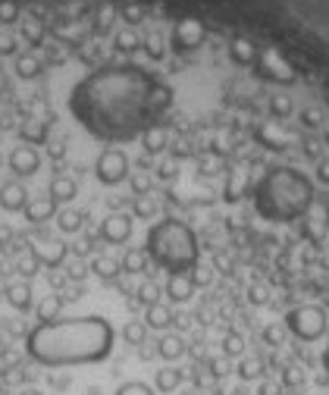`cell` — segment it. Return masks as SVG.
Returning a JSON list of instances; mask_svg holds the SVG:
<instances>
[{
    "mask_svg": "<svg viewBox=\"0 0 329 395\" xmlns=\"http://www.w3.org/2000/svg\"><path fill=\"white\" fill-rule=\"evenodd\" d=\"M173 107V88L141 66H104L79 82L70 94L75 123L97 141L122 144L160 126Z\"/></svg>",
    "mask_w": 329,
    "mask_h": 395,
    "instance_id": "6da1fadb",
    "label": "cell"
},
{
    "mask_svg": "<svg viewBox=\"0 0 329 395\" xmlns=\"http://www.w3.org/2000/svg\"><path fill=\"white\" fill-rule=\"evenodd\" d=\"M28 358L41 367L101 364L113 352V326L104 317H70L38 323L26 336Z\"/></svg>",
    "mask_w": 329,
    "mask_h": 395,
    "instance_id": "7a4b0ae2",
    "label": "cell"
},
{
    "mask_svg": "<svg viewBox=\"0 0 329 395\" xmlns=\"http://www.w3.org/2000/svg\"><path fill=\"white\" fill-rule=\"evenodd\" d=\"M254 210L270 223H292V220L304 217L313 204V185L304 173L292 170V166H270L254 188Z\"/></svg>",
    "mask_w": 329,
    "mask_h": 395,
    "instance_id": "3957f363",
    "label": "cell"
},
{
    "mask_svg": "<svg viewBox=\"0 0 329 395\" xmlns=\"http://www.w3.org/2000/svg\"><path fill=\"white\" fill-rule=\"evenodd\" d=\"M144 254H148V261H154L160 270H166L173 276V273L195 270L198 257H201V248H198V235L191 232V226L170 217V220H160L157 226L148 229Z\"/></svg>",
    "mask_w": 329,
    "mask_h": 395,
    "instance_id": "277c9868",
    "label": "cell"
},
{
    "mask_svg": "<svg viewBox=\"0 0 329 395\" xmlns=\"http://www.w3.org/2000/svg\"><path fill=\"white\" fill-rule=\"evenodd\" d=\"M286 330L292 332L295 339H301V342H317L326 332V314L320 308H313V305L292 308L286 314Z\"/></svg>",
    "mask_w": 329,
    "mask_h": 395,
    "instance_id": "5b68a950",
    "label": "cell"
},
{
    "mask_svg": "<svg viewBox=\"0 0 329 395\" xmlns=\"http://www.w3.org/2000/svg\"><path fill=\"white\" fill-rule=\"evenodd\" d=\"M257 72L264 75V79H270V82H279V85H295V79H298V72L292 70V63H288L286 57L279 54L276 48H266V50H260L257 54Z\"/></svg>",
    "mask_w": 329,
    "mask_h": 395,
    "instance_id": "8992f818",
    "label": "cell"
},
{
    "mask_svg": "<svg viewBox=\"0 0 329 395\" xmlns=\"http://www.w3.org/2000/svg\"><path fill=\"white\" fill-rule=\"evenodd\" d=\"M95 173L104 185H119V182L129 179V157L122 154L119 148H107L95 163Z\"/></svg>",
    "mask_w": 329,
    "mask_h": 395,
    "instance_id": "52a82bcc",
    "label": "cell"
},
{
    "mask_svg": "<svg viewBox=\"0 0 329 395\" xmlns=\"http://www.w3.org/2000/svg\"><path fill=\"white\" fill-rule=\"evenodd\" d=\"M204 38H207V28H204L201 19H182L173 28V48L179 54H191V50H198L204 44Z\"/></svg>",
    "mask_w": 329,
    "mask_h": 395,
    "instance_id": "ba28073f",
    "label": "cell"
},
{
    "mask_svg": "<svg viewBox=\"0 0 329 395\" xmlns=\"http://www.w3.org/2000/svg\"><path fill=\"white\" fill-rule=\"evenodd\" d=\"M101 239L110 245H122V242L132 239V217L129 214H110L101 223Z\"/></svg>",
    "mask_w": 329,
    "mask_h": 395,
    "instance_id": "9c48e42d",
    "label": "cell"
},
{
    "mask_svg": "<svg viewBox=\"0 0 329 395\" xmlns=\"http://www.w3.org/2000/svg\"><path fill=\"white\" fill-rule=\"evenodd\" d=\"M66 251H70V248H66L63 242H57V239H38V242H32L35 261L44 264V267H60V264L66 261Z\"/></svg>",
    "mask_w": 329,
    "mask_h": 395,
    "instance_id": "30bf717a",
    "label": "cell"
},
{
    "mask_svg": "<svg viewBox=\"0 0 329 395\" xmlns=\"http://www.w3.org/2000/svg\"><path fill=\"white\" fill-rule=\"evenodd\" d=\"M38 166H41V157H38V151L32 148V144H19V148H13L10 170L16 173V176H35Z\"/></svg>",
    "mask_w": 329,
    "mask_h": 395,
    "instance_id": "8fae6325",
    "label": "cell"
},
{
    "mask_svg": "<svg viewBox=\"0 0 329 395\" xmlns=\"http://www.w3.org/2000/svg\"><path fill=\"white\" fill-rule=\"evenodd\" d=\"M257 139H260V144H266V148H273V151H286L288 144L295 141L292 135L279 126V119H266L264 126H257Z\"/></svg>",
    "mask_w": 329,
    "mask_h": 395,
    "instance_id": "7c38bea8",
    "label": "cell"
},
{
    "mask_svg": "<svg viewBox=\"0 0 329 395\" xmlns=\"http://www.w3.org/2000/svg\"><path fill=\"white\" fill-rule=\"evenodd\" d=\"M28 204V192L22 182H6L4 188H0V207L10 210V214H16V210H26Z\"/></svg>",
    "mask_w": 329,
    "mask_h": 395,
    "instance_id": "4fadbf2b",
    "label": "cell"
},
{
    "mask_svg": "<svg viewBox=\"0 0 329 395\" xmlns=\"http://www.w3.org/2000/svg\"><path fill=\"white\" fill-rule=\"evenodd\" d=\"M257 44L254 41H248V38H232L229 41V57H232V63H239V66H254L257 63Z\"/></svg>",
    "mask_w": 329,
    "mask_h": 395,
    "instance_id": "5bb4252c",
    "label": "cell"
},
{
    "mask_svg": "<svg viewBox=\"0 0 329 395\" xmlns=\"http://www.w3.org/2000/svg\"><path fill=\"white\" fill-rule=\"evenodd\" d=\"M57 217V201L48 195V198H35V201L26 204V220L28 223H44V220Z\"/></svg>",
    "mask_w": 329,
    "mask_h": 395,
    "instance_id": "9a60e30c",
    "label": "cell"
},
{
    "mask_svg": "<svg viewBox=\"0 0 329 395\" xmlns=\"http://www.w3.org/2000/svg\"><path fill=\"white\" fill-rule=\"evenodd\" d=\"M173 323H176V314L166 305H160V301L144 310V326L148 330H170Z\"/></svg>",
    "mask_w": 329,
    "mask_h": 395,
    "instance_id": "2e32d148",
    "label": "cell"
},
{
    "mask_svg": "<svg viewBox=\"0 0 329 395\" xmlns=\"http://www.w3.org/2000/svg\"><path fill=\"white\" fill-rule=\"evenodd\" d=\"M191 292H195V286H191L188 273H173V276L166 279V295H170L173 301H188Z\"/></svg>",
    "mask_w": 329,
    "mask_h": 395,
    "instance_id": "e0dca14e",
    "label": "cell"
},
{
    "mask_svg": "<svg viewBox=\"0 0 329 395\" xmlns=\"http://www.w3.org/2000/svg\"><path fill=\"white\" fill-rule=\"evenodd\" d=\"M75 195H79V185H75V179H70V176H53L50 179V198L57 204H70Z\"/></svg>",
    "mask_w": 329,
    "mask_h": 395,
    "instance_id": "ac0fdd59",
    "label": "cell"
},
{
    "mask_svg": "<svg viewBox=\"0 0 329 395\" xmlns=\"http://www.w3.org/2000/svg\"><path fill=\"white\" fill-rule=\"evenodd\" d=\"M4 295H6V301H10L16 310H28V308H32V286H28L26 279H22V283H10Z\"/></svg>",
    "mask_w": 329,
    "mask_h": 395,
    "instance_id": "d6986e66",
    "label": "cell"
},
{
    "mask_svg": "<svg viewBox=\"0 0 329 395\" xmlns=\"http://www.w3.org/2000/svg\"><path fill=\"white\" fill-rule=\"evenodd\" d=\"M179 386H182V370L179 367H160L154 374V389L157 392L170 395V392L179 389Z\"/></svg>",
    "mask_w": 329,
    "mask_h": 395,
    "instance_id": "ffe728a7",
    "label": "cell"
},
{
    "mask_svg": "<svg viewBox=\"0 0 329 395\" xmlns=\"http://www.w3.org/2000/svg\"><path fill=\"white\" fill-rule=\"evenodd\" d=\"M244 195H248V173L232 170V176H229V182H226V201L235 204V201H242Z\"/></svg>",
    "mask_w": 329,
    "mask_h": 395,
    "instance_id": "44dd1931",
    "label": "cell"
},
{
    "mask_svg": "<svg viewBox=\"0 0 329 395\" xmlns=\"http://www.w3.org/2000/svg\"><path fill=\"white\" fill-rule=\"evenodd\" d=\"M157 355L163 361H179L185 355V342H182V336H163L157 342Z\"/></svg>",
    "mask_w": 329,
    "mask_h": 395,
    "instance_id": "7402d4cb",
    "label": "cell"
},
{
    "mask_svg": "<svg viewBox=\"0 0 329 395\" xmlns=\"http://www.w3.org/2000/svg\"><path fill=\"white\" fill-rule=\"evenodd\" d=\"M166 141H170V132H166L163 126H154V129H148V132L141 135V144H144L148 154H160V151L166 148Z\"/></svg>",
    "mask_w": 329,
    "mask_h": 395,
    "instance_id": "603a6c76",
    "label": "cell"
},
{
    "mask_svg": "<svg viewBox=\"0 0 329 395\" xmlns=\"http://www.w3.org/2000/svg\"><path fill=\"white\" fill-rule=\"evenodd\" d=\"M57 226H60V232H79L82 226H85V214L72 210V207L57 210Z\"/></svg>",
    "mask_w": 329,
    "mask_h": 395,
    "instance_id": "cb8c5ba5",
    "label": "cell"
},
{
    "mask_svg": "<svg viewBox=\"0 0 329 395\" xmlns=\"http://www.w3.org/2000/svg\"><path fill=\"white\" fill-rule=\"evenodd\" d=\"M91 270H95L101 279H107V283H110V279H117V276H119L122 264H119V261H113V257H95V261H91Z\"/></svg>",
    "mask_w": 329,
    "mask_h": 395,
    "instance_id": "d4e9b609",
    "label": "cell"
},
{
    "mask_svg": "<svg viewBox=\"0 0 329 395\" xmlns=\"http://www.w3.org/2000/svg\"><path fill=\"white\" fill-rule=\"evenodd\" d=\"M119 264H122L126 273H141L144 267H148V254H144V248H129Z\"/></svg>",
    "mask_w": 329,
    "mask_h": 395,
    "instance_id": "484cf974",
    "label": "cell"
},
{
    "mask_svg": "<svg viewBox=\"0 0 329 395\" xmlns=\"http://www.w3.org/2000/svg\"><path fill=\"white\" fill-rule=\"evenodd\" d=\"M132 214L139 217V220H151V217H157V198H154V195H135Z\"/></svg>",
    "mask_w": 329,
    "mask_h": 395,
    "instance_id": "4316f807",
    "label": "cell"
},
{
    "mask_svg": "<svg viewBox=\"0 0 329 395\" xmlns=\"http://www.w3.org/2000/svg\"><path fill=\"white\" fill-rule=\"evenodd\" d=\"M60 305H63V298H57V295H50V298H44L41 305H38V320L41 323H50V320H60Z\"/></svg>",
    "mask_w": 329,
    "mask_h": 395,
    "instance_id": "83f0119b",
    "label": "cell"
},
{
    "mask_svg": "<svg viewBox=\"0 0 329 395\" xmlns=\"http://www.w3.org/2000/svg\"><path fill=\"white\" fill-rule=\"evenodd\" d=\"M122 339L129 342V345H144V339H148V326L141 320H129L126 330H122Z\"/></svg>",
    "mask_w": 329,
    "mask_h": 395,
    "instance_id": "f1b7e54d",
    "label": "cell"
},
{
    "mask_svg": "<svg viewBox=\"0 0 329 395\" xmlns=\"http://www.w3.org/2000/svg\"><path fill=\"white\" fill-rule=\"evenodd\" d=\"M292 110H295V104H292V97H288V94H273V97H270V113H273V119H286Z\"/></svg>",
    "mask_w": 329,
    "mask_h": 395,
    "instance_id": "f546056e",
    "label": "cell"
},
{
    "mask_svg": "<svg viewBox=\"0 0 329 395\" xmlns=\"http://www.w3.org/2000/svg\"><path fill=\"white\" fill-rule=\"evenodd\" d=\"M304 379H308V374H304L298 364H288V367L282 370V386H288V389H301Z\"/></svg>",
    "mask_w": 329,
    "mask_h": 395,
    "instance_id": "4dcf8cb0",
    "label": "cell"
},
{
    "mask_svg": "<svg viewBox=\"0 0 329 395\" xmlns=\"http://www.w3.org/2000/svg\"><path fill=\"white\" fill-rule=\"evenodd\" d=\"M223 352L229 355V358H242V352H244V336H242V332H226Z\"/></svg>",
    "mask_w": 329,
    "mask_h": 395,
    "instance_id": "1f68e13d",
    "label": "cell"
},
{
    "mask_svg": "<svg viewBox=\"0 0 329 395\" xmlns=\"http://www.w3.org/2000/svg\"><path fill=\"white\" fill-rule=\"evenodd\" d=\"M117 395H157L154 386H148V383H141V379H132V383H122Z\"/></svg>",
    "mask_w": 329,
    "mask_h": 395,
    "instance_id": "d6a6232c",
    "label": "cell"
},
{
    "mask_svg": "<svg viewBox=\"0 0 329 395\" xmlns=\"http://www.w3.org/2000/svg\"><path fill=\"white\" fill-rule=\"evenodd\" d=\"M141 44V38L139 32H132V28H122V32L117 35V48L122 50V54H129V50H135Z\"/></svg>",
    "mask_w": 329,
    "mask_h": 395,
    "instance_id": "836d02e7",
    "label": "cell"
},
{
    "mask_svg": "<svg viewBox=\"0 0 329 395\" xmlns=\"http://www.w3.org/2000/svg\"><path fill=\"white\" fill-rule=\"evenodd\" d=\"M16 72L22 75V79H35V75L41 72V63H38L35 57H19L16 60Z\"/></svg>",
    "mask_w": 329,
    "mask_h": 395,
    "instance_id": "e575fe53",
    "label": "cell"
},
{
    "mask_svg": "<svg viewBox=\"0 0 329 395\" xmlns=\"http://www.w3.org/2000/svg\"><path fill=\"white\" fill-rule=\"evenodd\" d=\"M157 298H160V286L157 283H141L139 286V301H141L144 308L157 305Z\"/></svg>",
    "mask_w": 329,
    "mask_h": 395,
    "instance_id": "d590c367",
    "label": "cell"
},
{
    "mask_svg": "<svg viewBox=\"0 0 329 395\" xmlns=\"http://www.w3.org/2000/svg\"><path fill=\"white\" fill-rule=\"evenodd\" d=\"M260 370H264V367H260L257 358H244V361L239 364V377H242V379H257Z\"/></svg>",
    "mask_w": 329,
    "mask_h": 395,
    "instance_id": "8d00e7d4",
    "label": "cell"
},
{
    "mask_svg": "<svg viewBox=\"0 0 329 395\" xmlns=\"http://www.w3.org/2000/svg\"><path fill=\"white\" fill-rule=\"evenodd\" d=\"M301 126L304 129H320L323 126V113H320L317 107H304L301 110Z\"/></svg>",
    "mask_w": 329,
    "mask_h": 395,
    "instance_id": "74e56055",
    "label": "cell"
},
{
    "mask_svg": "<svg viewBox=\"0 0 329 395\" xmlns=\"http://www.w3.org/2000/svg\"><path fill=\"white\" fill-rule=\"evenodd\" d=\"M151 185H154V179H151L148 173H135L132 176V192L135 195H151Z\"/></svg>",
    "mask_w": 329,
    "mask_h": 395,
    "instance_id": "f35d334b",
    "label": "cell"
},
{
    "mask_svg": "<svg viewBox=\"0 0 329 395\" xmlns=\"http://www.w3.org/2000/svg\"><path fill=\"white\" fill-rule=\"evenodd\" d=\"M264 339L270 342V345H282V339H286V330H282L279 323H270V326L264 330Z\"/></svg>",
    "mask_w": 329,
    "mask_h": 395,
    "instance_id": "ab89813d",
    "label": "cell"
},
{
    "mask_svg": "<svg viewBox=\"0 0 329 395\" xmlns=\"http://www.w3.org/2000/svg\"><path fill=\"white\" fill-rule=\"evenodd\" d=\"M16 267H19V273H22V276H35V273H38V267H41V264H38L35 261V254H26V257H22V261L16 264Z\"/></svg>",
    "mask_w": 329,
    "mask_h": 395,
    "instance_id": "60d3db41",
    "label": "cell"
},
{
    "mask_svg": "<svg viewBox=\"0 0 329 395\" xmlns=\"http://www.w3.org/2000/svg\"><path fill=\"white\" fill-rule=\"evenodd\" d=\"M188 276H191V286H207L210 283V270H204V267H195Z\"/></svg>",
    "mask_w": 329,
    "mask_h": 395,
    "instance_id": "b9f144b4",
    "label": "cell"
},
{
    "mask_svg": "<svg viewBox=\"0 0 329 395\" xmlns=\"http://www.w3.org/2000/svg\"><path fill=\"white\" fill-rule=\"evenodd\" d=\"M257 395H282V386L273 383V379H264V383L257 386Z\"/></svg>",
    "mask_w": 329,
    "mask_h": 395,
    "instance_id": "7bdbcfd3",
    "label": "cell"
},
{
    "mask_svg": "<svg viewBox=\"0 0 329 395\" xmlns=\"http://www.w3.org/2000/svg\"><path fill=\"white\" fill-rule=\"evenodd\" d=\"M157 176L163 179V182H170V179H176V161H163V163H160Z\"/></svg>",
    "mask_w": 329,
    "mask_h": 395,
    "instance_id": "ee69618b",
    "label": "cell"
},
{
    "mask_svg": "<svg viewBox=\"0 0 329 395\" xmlns=\"http://www.w3.org/2000/svg\"><path fill=\"white\" fill-rule=\"evenodd\" d=\"M141 6H126V10H122V19L129 22V26H135V22H141Z\"/></svg>",
    "mask_w": 329,
    "mask_h": 395,
    "instance_id": "f6af8a7d",
    "label": "cell"
},
{
    "mask_svg": "<svg viewBox=\"0 0 329 395\" xmlns=\"http://www.w3.org/2000/svg\"><path fill=\"white\" fill-rule=\"evenodd\" d=\"M16 16H19L16 4H0V22H13Z\"/></svg>",
    "mask_w": 329,
    "mask_h": 395,
    "instance_id": "bcb514c9",
    "label": "cell"
},
{
    "mask_svg": "<svg viewBox=\"0 0 329 395\" xmlns=\"http://www.w3.org/2000/svg\"><path fill=\"white\" fill-rule=\"evenodd\" d=\"M304 157H311V161H320V144L317 141H304Z\"/></svg>",
    "mask_w": 329,
    "mask_h": 395,
    "instance_id": "7dc6e473",
    "label": "cell"
},
{
    "mask_svg": "<svg viewBox=\"0 0 329 395\" xmlns=\"http://www.w3.org/2000/svg\"><path fill=\"white\" fill-rule=\"evenodd\" d=\"M148 54H151V57H160V54H163V48H160V35H151V38H148Z\"/></svg>",
    "mask_w": 329,
    "mask_h": 395,
    "instance_id": "c3c4849f",
    "label": "cell"
},
{
    "mask_svg": "<svg viewBox=\"0 0 329 395\" xmlns=\"http://www.w3.org/2000/svg\"><path fill=\"white\" fill-rule=\"evenodd\" d=\"M251 301H254V305H264V301H266V288H264V286H254V288H251Z\"/></svg>",
    "mask_w": 329,
    "mask_h": 395,
    "instance_id": "681fc988",
    "label": "cell"
},
{
    "mask_svg": "<svg viewBox=\"0 0 329 395\" xmlns=\"http://www.w3.org/2000/svg\"><path fill=\"white\" fill-rule=\"evenodd\" d=\"M317 179L323 182V185H329V161H323V163L317 166Z\"/></svg>",
    "mask_w": 329,
    "mask_h": 395,
    "instance_id": "f907efd6",
    "label": "cell"
},
{
    "mask_svg": "<svg viewBox=\"0 0 329 395\" xmlns=\"http://www.w3.org/2000/svg\"><path fill=\"white\" fill-rule=\"evenodd\" d=\"M82 276H85V270H82V267H72L70 270V279H82Z\"/></svg>",
    "mask_w": 329,
    "mask_h": 395,
    "instance_id": "816d5d0a",
    "label": "cell"
},
{
    "mask_svg": "<svg viewBox=\"0 0 329 395\" xmlns=\"http://www.w3.org/2000/svg\"><path fill=\"white\" fill-rule=\"evenodd\" d=\"M19 395H44V392H41V389H22Z\"/></svg>",
    "mask_w": 329,
    "mask_h": 395,
    "instance_id": "f5cc1de1",
    "label": "cell"
},
{
    "mask_svg": "<svg viewBox=\"0 0 329 395\" xmlns=\"http://www.w3.org/2000/svg\"><path fill=\"white\" fill-rule=\"evenodd\" d=\"M323 367H326V374H329V348L323 352Z\"/></svg>",
    "mask_w": 329,
    "mask_h": 395,
    "instance_id": "db71d44e",
    "label": "cell"
},
{
    "mask_svg": "<svg viewBox=\"0 0 329 395\" xmlns=\"http://www.w3.org/2000/svg\"><path fill=\"white\" fill-rule=\"evenodd\" d=\"M326 97H329V88H326Z\"/></svg>",
    "mask_w": 329,
    "mask_h": 395,
    "instance_id": "11a10c76",
    "label": "cell"
},
{
    "mask_svg": "<svg viewBox=\"0 0 329 395\" xmlns=\"http://www.w3.org/2000/svg\"><path fill=\"white\" fill-rule=\"evenodd\" d=\"M326 220H329V214H326Z\"/></svg>",
    "mask_w": 329,
    "mask_h": 395,
    "instance_id": "9f6ffc18",
    "label": "cell"
}]
</instances>
